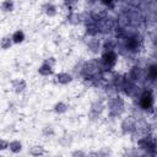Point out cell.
Returning a JSON list of instances; mask_svg holds the SVG:
<instances>
[{"label":"cell","instance_id":"14","mask_svg":"<svg viewBox=\"0 0 157 157\" xmlns=\"http://www.w3.org/2000/svg\"><path fill=\"white\" fill-rule=\"evenodd\" d=\"M54 110H55L56 113H65V112L67 110V105H66L65 103H63V102H59V103L55 104Z\"/></svg>","mask_w":157,"mask_h":157},{"label":"cell","instance_id":"22","mask_svg":"<svg viewBox=\"0 0 157 157\" xmlns=\"http://www.w3.org/2000/svg\"><path fill=\"white\" fill-rule=\"evenodd\" d=\"M77 0H65V2L66 4H69V5H72V4H75Z\"/></svg>","mask_w":157,"mask_h":157},{"label":"cell","instance_id":"20","mask_svg":"<svg viewBox=\"0 0 157 157\" xmlns=\"http://www.w3.org/2000/svg\"><path fill=\"white\" fill-rule=\"evenodd\" d=\"M9 147V142L5 140H0V151H4Z\"/></svg>","mask_w":157,"mask_h":157},{"label":"cell","instance_id":"11","mask_svg":"<svg viewBox=\"0 0 157 157\" xmlns=\"http://www.w3.org/2000/svg\"><path fill=\"white\" fill-rule=\"evenodd\" d=\"M9 147L13 153H17V152H20L22 150V144L20 141H12V142L9 144Z\"/></svg>","mask_w":157,"mask_h":157},{"label":"cell","instance_id":"2","mask_svg":"<svg viewBox=\"0 0 157 157\" xmlns=\"http://www.w3.org/2000/svg\"><path fill=\"white\" fill-rule=\"evenodd\" d=\"M140 105L145 110L150 109L153 105V96H152V92L150 90H147V91H145L142 93V96L140 98Z\"/></svg>","mask_w":157,"mask_h":157},{"label":"cell","instance_id":"7","mask_svg":"<svg viewBox=\"0 0 157 157\" xmlns=\"http://www.w3.org/2000/svg\"><path fill=\"white\" fill-rule=\"evenodd\" d=\"M56 80H58V82H59V83L65 85V83L71 82L72 77H71V75H70V74H67V72H60V74H58V75H56Z\"/></svg>","mask_w":157,"mask_h":157},{"label":"cell","instance_id":"19","mask_svg":"<svg viewBox=\"0 0 157 157\" xmlns=\"http://www.w3.org/2000/svg\"><path fill=\"white\" fill-rule=\"evenodd\" d=\"M70 22H71V23H78V22H80V16H78L77 13H72V15L70 16Z\"/></svg>","mask_w":157,"mask_h":157},{"label":"cell","instance_id":"4","mask_svg":"<svg viewBox=\"0 0 157 157\" xmlns=\"http://www.w3.org/2000/svg\"><path fill=\"white\" fill-rule=\"evenodd\" d=\"M123 107H124L123 101H121L120 98H117V99H114V101L110 103L109 110H110V113H112L113 115H118V114H120V113L123 112Z\"/></svg>","mask_w":157,"mask_h":157},{"label":"cell","instance_id":"17","mask_svg":"<svg viewBox=\"0 0 157 157\" xmlns=\"http://www.w3.org/2000/svg\"><path fill=\"white\" fill-rule=\"evenodd\" d=\"M88 47H90V49H91L92 52H97V49L99 48V42H98L97 39H92V40H90Z\"/></svg>","mask_w":157,"mask_h":157},{"label":"cell","instance_id":"15","mask_svg":"<svg viewBox=\"0 0 157 157\" xmlns=\"http://www.w3.org/2000/svg\"><path fill=\"white\" fill-rule=\"evenodd\" d=\"M1 7L4 11H12L13 10V1L12 0H5L1 4Z\"/></svg>","mask_w":157,"mask_h":157},{"label":"cell","instance_id":"8","mask_svg":"<svg viewBox=\"0 0 157 157\" xmlns=\"http://www.w3.org/2000/svg\"><path fill=\"white\" fill-rule=\"evenodd\" d=\"M12 86H13V90H15V92H17V93H20V92H22L25 88H26V81L25 80H15L13 82H12Z\"/></svg>","mask_w":157,"mask_h":157},{"label":"cell","instance_id":"24","mask_svg":"<svg viewBox=\"0 0 157 157\" xmlns=\"http://www.w3.org/2000/svg\"><path fill=\"white\" fill-rule=\"evenodd\" d=\"M87 1H90V2H94V0H87Z\"/></svg>","mask_w":157,"mask_h":157},{"label":"cell","instance_id":"6","mask_svg":"<svg viewBox=\"0 0 157 157\" xmlns=\"http://www.w3.org/2000/svg\"><path fill=\"white\" fill-rule=\"evenodd\" d=\"M121 126H123V130L124 131H132L136 128V123H135V120L131 117H129L128 119H125L123 121V125Z\"/></svg>","mask_w":157,"mask_h":157},{"label":"cell","instance_id":"9","mask_svg":"<svg viewBox=\"0 0 157 157\" xmlns=\"http://www.w3.org/2000/svg\"><path fill=\"white\" fill-rule=\"evenodd\" d=\"M38 71H39V74L43 75V76H49V75L53 74V66H50L49 64L44 63V64L38 69Z\"/></svg>","mask_w":157,"mask_h":157},{"label":"cell","instance_id":"18","mask_svg":"<svg viewBox=\"0 0 157 157\" xmlns=\"http://www.w3.org/2000/svg\"><path fill=\"white\" fill-rule=\"evenodd\" d=\"M45 9H47V10H45L47 15H49V16H54V15L56 13V7H55L54 5H52V4L47 5V7H45Z\"/></svg>","mask_w":157,"mask_h":157},{"label":"cell","instance_id":"23","mask_svg":"<svg viewBox=\"0 0 157 157\" xmlns=\"http://www.w3.org/2000/svg\"><path fill=\"white\" fill-rule=\"evenodd\" d=\"M112 1H113V0H102V2H103V4H110Z\"/></svg>","mask_w":157,"mask_h":157},{"label":"cell","instance_id":"16","mask_svg":"<svg viewBox=\"0 0 157 157\" xmlns=\"http://www.w3.org/2000/svg\"><path fill=\"white\" fill-rule=\"evenodd\" d=\"M148 76H150V78L153 81V80H156V77H157V66L155 65V64H152L150 67H148Z\"/></svg>","mask_w":157,"mask_h":157},{"label":"cell","instance_id":"21","mask_svg":"<svg viewBox=\"0 0 157 157\" xmlns=\"http://www.w3.org/2000/svg\"><path fill=\"white\" fill-rule=\"evenodd\" d=\"M85 153L83 152H81V151H76V152H74L72 153V156H83Z\"/></svg>","mask_w":157,"mask_h":157},{"label":"cell","instance_id":"3","mask_svg":"<svg viewBox=\"0 0 157 157\" xmlns=\"http://www.w3.org/2000/svg\"><path fill=\"white\" fill-rule=\"evenodd\" d=\"M97 27H98V31L109 32L114 27V20L113 18H108V17H103V18H101L98 21Z\"/></svg>","mask_w":157,"mask_h":157},{"label":"cell","instance_id":"10","mask_svg":"<svg viewBox=\"0 0 157 157\" xmlns=\"http://www.w3.org/2000/svg\"><path fill=\"white\" fill-rule=\"evenodd\" d=\"M11 39H12V42H13V43H16V44L22 43V42L25 40V33H23L22 31H16V32L12 34Z\"/></svg>","mask_w":157,"mask_h":157},{"label":"cell","instance_id":"13","mask_svg":"<svg viewBox=\"0 0 157 157\" xmlns=\"http://www.w3.org/2000/svg\"><path fill=\"white\" fill-rule=\"evenodd\" d=\"M11 44H12V39L10 37H4L0 39V47L2 49H9L11 47Z\"/></svg>","mask_w":157,"mask_h":157},{"label":"cell","instance_id":"12","mask_svg":"<svg viewBox=\"0 0 157 157\" xmlns=\"http://www.w3.org/2000/svg\"><path fill=\"white\" fill-rule=\"evenodd\" d=\"M44 148L43 146H33L29 148V153L32 156H40V155H44Z\"/></svg>","mask_w":157,"mask_h":157},{"label":"cell","instance_id":"1","mask_svg":"<svg viewBox=\"0 0 157 157\" xmlns=\"http://www.w3.org/2000/svg\"><path fill=\"white\" fill-rule=\"evenodd\" d=\"M115 61H117V54L113 50H107L102 55L101 65L104 67V70H109L112 66L115 65Z\"/></svg>","mask_w":157,"mask_h":157},{"label":"cell","instance_id":"5","mask_svg":"<svg viewBox=\"0 0 157 157\" xmlns=\"http://www.w3.org/2000/svg\"><path fill=\"white\" fill-rule=\"evenodd\" d=\"M140 40L136 38V37H130L128 38L126 40V48L130 50V52H137L139 48H140Z\"/></svg>","mask_w":157,"mask_h":157}]
</instances>
